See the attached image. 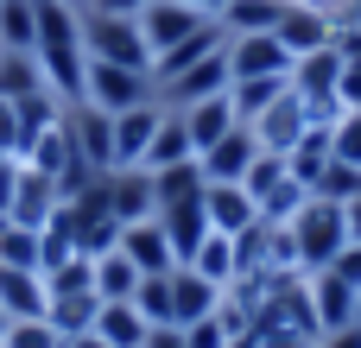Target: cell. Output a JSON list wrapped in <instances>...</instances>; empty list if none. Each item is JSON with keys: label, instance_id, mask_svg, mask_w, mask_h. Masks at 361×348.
<instances>
[{"label": "cell", "instance_id": "34", "mask_svg": "<svg viewBox=\"0 0 361 348\" xmlns=\"http://www.w3.org/2000/svg\"><path fill=\"white\" fill-rule=\"evenodd\" d=\"M95 311H102V298L95 292H76V298H51V311H44V323L70 342V336H82V330H95Z\"/></svg>", "mask_w": 361, "mask_h": 348}, {"label": "cell", "instance_id": "26", "mask_svg": "<svg viewBox=\"0 0 361 348\" xmlns=\"http://www.w3.org/2000/svg\"><path fill=\"white\" fill-rule=\"evenodd\" d=\"M38 89H51V82H44V63L32 51H0V101H25Z\"/></svg>", "mask_w": 361, "mask_h": 348}, {"label": "cell", "instance_id": "48", "mask_svg": "<svg viewBox=\"0 0 361 348\" xmlns=\"http://www.w3.org/2000/svg\"><path fill=\"white\" fill-rule=\"evenodd\" d=\"M146 348H184V330H152Z\"/></svg>", "mask_w": 361, "mask_h": 348}, {"label": "cell", "instance_id": "18", "mask_svg": "<svg viewBox=\"0 0 361 348\" xmlns=\"http://www.w3.org/2000/svg\"><path fill=\"white\" fill-rule=\"evenodd\" d=\"M108 203H114L121 228H127V222H146V216H152V171H146V165H114V171H108Z\"/></svg>", "mask_w": 361, "mask_h": 348}, {"label": "cell", "instance_id": "50", "mask_svg": "<svg viewBox=\"0 0 361 348\" xmlns=\"http://www.w3.org/2000/svg\"><path fill=\"white\" fill-rule=\"evenodd\" d=\"M343 209H349V241H361V197H349Z\"/></svg>", "mask_w": 361, "mask_h": 348}, {"label": "cell", "instance_id": "45", "mask_svg": "<svg viewBox=\"0 0 361 348\" xmlns=\"http://www.w3.org/2000/svg\"><path fill=\"white\" fill-rule=\"evenodd\" d=\"M0 152L19 159V108H13V101H0Z\"/></svg>", "mask_w": 361, "mask_h": 348}, {"label": "cell", "instance_id": "16", "mask_svg": "<svg viewBox=\"0 0 361 348\" xmlns=\"http://www.w3.org/2000/svg\"><path fill=\"white\" fill-rule=\"evenodd\" d=\"M0 311H6V323H19V317H44V311H51L44 273H32V266H6V260H0Z\"/></svg>", "mask_w": 361, "mask_h": 348}, {"label": "cell", "instance_id": "13", "mask_svg": "<svg viewBox=\"0 0 361 348\" xmlns=\"http://www.w3.org/2000/svg\"><path fill=\"white\" fill-rule=\"evenodd\" d=\"M159 120H165V101L159 95L140 101V108H121L114 114V165H140L146 146H152V133H159Z\"/></svg>", "mask_w": 361, "mask_h": 348}, {"label": "cell", "instance_id": "52", "mask_svg": "<svg viewBox=\"0 0 361 348\" xmlns=\"http://www.w3.org/2000/svg\"><path fill=\"white\" fill-rule=\"evenodd\" d=\"M355 323H361V292H355Z\"/></svg>", "mask_w": 361, "mask_h": 348}, {"label": "cell", "instance_id": "27", "mask_svg": "<svg viewBox=\"0 0 361 348\" xmlns=\"http://www.w3.org/2000/svg\"><path fill=\"white\" fill-rule=\"evenodd\" d=\"M286 89H292V76H241V82H228V101H235L241 120H260Z\"/></svg>", "mask_w": 361, "mask_h": 348}, {"label": "cell", "instance_id": "15", "mask_svg": "<svg viewBox=\"0 0 361 348\" xmlns=\"http://www.w3.org/2000/svg\"><path fill=\"white\" fill-rule=\"evenodd\" d=\"M203 216H209L216 235H247L260 222V203L247 197V184H209L203 190Z\"/></svg>", "mask_w": 361, "mask_h": 348}, {"label": "cell", "instance_id": "6", "mask_svg": "<svg viewBox=\"0 0 361 348\" xmlns=\"http://www.w3.org/2000/svg\"><path fill=\"white\" fill-rule=\"evenodd\" d=\"M292 51L279 44V32H241V38H228V76L241 82V76H292Z\"/></svg>", "mask_w": 361, "mask_h": 348}, {"label": "cell", "instance_id": "31", "mask_svg": "<svg viewBox=\"0 0 361 348\" xmlns=\"http://www.w3.org/2000/svg\"><path fill=\"white\" fill-rule=\"evenodd\" d=\"M286 165H292V178H298L305 190H317V178L330 171V127H311V133L286 152Z\"/></svg>", "mask_w": 361, "mask_h": 348}, {"label": "cell", "instance_id": "53", "mask_svg": "<svg viewBox=\"0 0 361 348\" xmlns=\"http://www.w3.org/2000/svg\"><path fill=\"white\" fill-rule=\"evenodd\" d=\"M0 336H6V311H0Z\"/></svg>", "mask_w": 361, "mask_h": 348}, {"label": "cell", "instance_id": "23", "mask_svg": "<svg viewBox=\"0 0 361 348\" xmlns=\"http://www.w3.org/2000/svg\"><path fill=\"white\" fill-rule=\"evenodd\" d=\"M76 254H82V241H76V216L57 203L51 222L38 228V273H51V266H63V260H76Z\"/></svg>", "mask_w": 361, "mask_h": 348}, {"label": "cell", "instance_id": "39", "mask_svg": "<svg viewBox=\"0 0 361 348\" xmlns=\"http://www.w3.org/2000/svg\"><path fill=\"white\" fill-rule=\"evenodd\" d=\"M0 348H63V336H57L44 317H19V323H6Z\"/></svg>", "mask_w": 361, "mask_h": 348}, {"label": "cell", "instance_id": "2", "mask_svg": "<svg viewBox=\"0 0 361 348\" xmlns=\"http://www.w3.org/2000/svg\"><path fill=\"white\" fill-rule=\"evenodd\" d=\"M292 241H298V266L324 273L343 247H349V209L330 197H305V209L292 216Z\"/></svg>", "mask_w": 361, "mask_h": 348}, {"label": "cell", "instance_id": "29", "mask_svg": "<svg viewBox=\"0 0 361 348\" xmlns=\"http://www.w3.org/2000/svg\"><path fill=\"white\" fill-rule=\"evenodd\" d=\"M140 279H146V273H140V266H133V260H127L121 247L95 260V298H102V304H127Z\"/></svg>", "mask_w": 361, "mask_h": 348}, {"label": "cell", "instance_id": "21", "mask_svg": "<svg viewBox=\"0 0 361 348\" xmlns=\"http://www.w3.org/2000/svg\"><path fill=\"white\" fill-rule=\"evenodd\" d=\"M203 190H209V178H203L197 159L165 165V171H152V216L159 209H184V203H203Z\"/></svg>", "mask_w": 361, "mask_h": 348}, {"label": "cell", "instance_id": "17", "mask_svg": "<svg viewBox=\"0 0 361 348\" xmlns=\"http://www.w3.org/2000/svg\"><path fill=\"white\" fill-rule=\"evenodd\" d=\"M51 209H57V184H51L44 171L19 165V184H13L6 222H19V228H44V222H51Z\"/></svg>", "mask_w": 361, "mask_h": 348}, {"label": "cell", "instance_id": "22", "mask_svg": "<svg viewBox=\"0 0 361 348\" xmlns=\"http://www.w3.org/2000/svg\"><path fill=\"white\" fill-rule=\"evenodd\" d=\"M184 159H197V146H190V127H184V114L178 108H165V120H159V133H152V146H146V171H165V165H184Z\"/></svg>", "mask_w": 361, "mask_h": 348}, {"label": "cell", "instance_id": "35", "mask_svg": "<svg viewBox=\"0 0 361 348\" xmlns=\"http://www.w3.org/2000/svg\"><path fill=\"white\" fill-rule=\"evenodd\" d=\"M38 44V0H0V51Z\"/></svg>", "mask_w": 361, "mask_h": 348}, {"label": "cell", "instance_id": "3", "mask_svg": "<svg viewBox=\"0 0 361 348\" xmlns=\"http://www.w3.org/2000/svg\"><path fill=\"white\" fill-rule=\"evenodd\" d=\"M82 44H89V57H102V63H127V70H146V76H152V44H146L140 19L82 13Z\"/></svg>", "mask_w": 361, "mask_h": 348}, {"label": "cell", "instance_id": "30", "mask_svg": "<svg viewBox=\"0 0 361 348\" xmlns=\"http://www.w3.org/2000/svg\"><path fill=\"white\" fill-rule=\"evenodd\" d=\"M171 273H178V266H171ZM171 273H146V279L133 285V298H127L152 330H178V317H171Z\"/></svg>", "mask_w": 361, "mask_h": 348}, {"label": "cell", "instance_id": "8", "mask_svg": "<svg viewBox=\"0 0 361 348\" xmlns=\"http://www.w3.org/2000/svg\"><path fill=\"white\" fill-rule=\"evenodd\" d=\"M247 127H254L260 152H279V159H286V152H292V146H298V139L311 133V114H305L298 89H286V95H279V101H273V108H267L260 120H247Z\"/></svg>", "mask_w": 361, "mask_h": 348}, {"label": "cell", "instance_id": "19", "mask_svg": "<svg viewBox=\"0 0 361 348\" xmlns=\"http://www.w3.org/2000/svg\"><path fill=\"white\" fill-rule=\"evenodd\" d=\"M216 311H222V285H209L203 273L178 266V273H171V317H178V330H184V323H203V317H216Z\"/></svg>", "mask_w": 361, "mask_h": 348}, {"label": "cell", "instance_id": "38", "mask_svg": "<svg viewBox=\"0 0 361 348\" xmlns=\"http://www.w3.org/2000/svg\"><path fill=\"white\" fill-rule=\"evenodd\" d=\"M0 260H6V266H32V273H38V228L0 222Z\"/></svg>", "mask_w": 361, "mask_h": 348}, {"label": "cell", "instance_id": "7", "mask_svg": "<svg viewBox=\"0 0 361 348\" xmlns=\"http://www.w3.org/2000/svg\"><path fill=\"white\" fill-rule=\"evenodd\" d=\"M279 44L292 51V57H311V51H324V44H336V13H324V6H305V0H286V13H279Z\"/></svg>", "mask_w": 361, "mask_h": 348}, {"label": "cell", "instance_id": "42", "mask_svg": "<svg viewBox=\"0 0 361 348\" xmlns=\"http://www.w3.org/2000/svg\"><path fill=\"white\" fill-rule=\"evenodd\" d=\"M254 348H317V336H311V330L279 323V330H254Z\"/></svg>", "mask_w": 361, "mask_h": 348}, {"label": "cell", "instance_id": "28", "mask_svg": "<svg viewBox=\"0 0 361 348\" xmlns=\"http://www.w3.org/2000/svg\"><path fill=\"white\" fill-rule=\"evenodd\" d=\"M184 266H190V273H203L209 285H228V279L241 273V260H235V235H216V228H209V235H203V247H197Z\"/></svg>", "mask_w": 361, "mask_h": 348}, {"label": "cell", "instance_id": "1", "mask_svg": "<svg viewBox=\"0 0 361 348\" xmlns=\"http://www.w3.org/2000/svg\"><path fill=\"white\" fill-rule=\"evenodd\" d=\"M32 57L44 63V82L63 108L82 101V76H89V44H82V6L76 0H38V44Z\"/></svg>", "mask_w": 361, "mask_h": 348}, {"label": "cell", "instance_id": "9", "mask_svg": "<svg viewBox=\"0 0 361 348\" xmlns=\"http://www.w3.org/2000/svg\"><path fill=\"white\" fill-rule=\"evenodd\" d=\"M254 159H260V139H254V127H247V120H241L235 133H222L209 152H197V165H203V178H209V184H241Z\"/></svg>", "mask_w": 361, "mask_h": 348}, {"label": "cell", "instance_id": "36", "mask_svg": "<svg viewBox=\"0 0 361 348\" xmlns=\"http://www.w3.org/2000/svg\"><path fill=\"white\" fill-rule=\"evenodd\" d=\"M241 184H247V197H254V203H267L273 190H286V184H292V165H286L279 152H260V159L247 165V178H241Z\"/></svg>", "mask_w": 361, "mask_h": 348}, {"label": "cell", "instance_id": "11", "mask_svg": "<svg viewBox=\"0 0 361 348\" xmlns=\"http://www.w3.org/2000/svg\"><path fill=\"white\" fill-rule=\"evenodd\" d=\"M305 292H311L317 336H330V330H349V323H355V285H343L330 266H324V273H305Z\"/></svg>", "mask_w": 361, "mask_h": 348}, {"label": "cell", "instance_id": "37", "mask_svg": "<svg viewBox=\"0 0 361 348\" xmlns=\"http://www.w3.org/2000/svg\"><path fill=\"white\" fill-rule=\"evenodd\" d=\"M44 292H51V298H76V292H95V260H89V254H76V260L51 266V273H44Z\"/></svg>", "mask_w": 361, "mask_h": 348}, {"label": "cell", "instance_id": "44", "mask_svg": "<svg viewBox=\"0 0 361 348\" xmlns=\"http://www.w3.org/2000/svg\"><path fill=\"white\" fill-rule=\"evenodd\" d=\"M76 6H82V13H121V19H140L152 0H76Z\"/></svg>", "mask_w": 361, "mask_h": 348}, {"label": "cell", "instance_id": "47", "mask_svg": "<svg viewBox=\"0 0 361 348\" xmlns=\"http://www.w3.org/2000/svg\"><path fill=\"white\" fill-rule=\"evenodd\" d=\"M317 348H361V323H349V330H330V336H317Z\"/></svg>", "mask_w": 361, "mask_h": 348}, {"label": "cell", "instance_id": "4", "mask_svg": "<svg viewBox=\"0 0 361 348\" xmlns=\"http://www.w3.org/2000/svg\"><path fill=\"white\" fill-rule=\"evenodd\" d=\"M152 95H159V82H152L146 70H127V63H102V57H89V76H82V101H89V108L121 114V108H140V101H152Z\"/></svg>", "mask_w": 361, "mask_h": 348}, {"label": "cell", "instance_id": "51", "mask_svg": "<svg viewBox=\"0 0 361 348\" xmlns=\"http://www.w3.org/2000/svg\"><path fill=\"white\" fill-rule=\"evenodd\" d=\"M70 348H108V342H102L95 330H82V336H70Z\"/></svg>", "mask_w": 361, "mask_h": 348}, {"label": "cell", "instance_id": "41", "mask_svg": "<svg viewBox=\"0 0 361 348\" xmlns=\"http://www.w3.org/2000/svg\"><path fill=\"white\" fill-rule=\"evenodd\" d=\"M228 317L216 311V317H203V323H184V348H228Z\"/></svg>", "mask_w": 361, "mask_h": 348}, {"label": "cell", "instance_id": "25", "mask_svg": "<svg viewBox=\"0 0 361 348\" xmlns=\"http://www.w3.org/2000/svg\"><path fill=\"white\" fill-rule=\"evenodd\" d=\"M222 38H228V32H222V25H216V19H209V25H203V32H190V38H184V44H171V51H165V57H152V82H171V76H178V70H190V63H197V57H209V51H216V44H222Z\"/></svg>", "mask_w": 361, "mask_h": 348}, {"label": "cell", "instance_id": "5", "mask_svg": "<svg viewBox=\"0 0 361 348\" xmlns=\"http://www.w3.org/2000/svg\"><path fill=\"white\" fill-rule=\"evenodd\" d=\"M235 76H228V38L209 51V57H197L190 70H178L171 82H159V101L165 108H190V101H209V95H222Z\"/></svg>", "mask_w": 361, "mask_h": 348}, {"label": "cell", "instance_id": "33", "mask_svg": "<svg viewBox=\"0 0 361 348\" xmlns=\"http://www.w3.org/2000/svg\"><path fill=\"white\" fill-rule=\"evenodd\" d=\"M279 13H286V0H228L216 25H222L228 38H241V32H273Z\"/></svg>", "mask_w": 361, "mask_h": 348}, {"label": "cell", "instance_id": "43", "mask_svg": "<svg viewBox=\"0 0 361 348\" xmlns=\"http://www.w3.org/2000/svg\"><path fill=\"white\" fill-rule=\"evenodd\" d=\"M330 273H336L343 285H355V292H361V241H349V247L330 260Z\"/></svg>", "mask_w": 361, "mask_h": 348}, {"label": "cell", "instance_id": "20", "mask_svg": "<svg viewBox=\"0 0 361 348\" xmlns=\"http://www.w3.org/2000/svg\"><path fill=\"white\" fill-rule=\"evenodd\" d=\"M178 114H184V127H190V146H197V152H209L222 133H235V127H241V114H235L228 89H222V95H209V101H190V108H178Z\"/></svg>", "mask_w": 361, "mask_h": 348}, {"label": "cell", "instance_id": "12", "mask_svg": "<svg viewBox=\"0 0 361 348\" xmlns=\"http://www.w3.org/2000/svg\"><path fill=\"white\" fill-rule=\"evenodd\" d=\"M209 19L197 13V6H178V0H152L146 13H140V32H146V44H152V57H165L171 44H184L190 32H203Z\"/></svg>", "mask_w": 361, "mask_h": 348}, {"label": "cell", "instance_id": "49", "mask_svg": "<svg viewBox=\"0 0 361 348\" xmlns=\"http://www.w3.org/2000/svg\"><path fill=\"white\" fill-rule=\"evenodd\" d=\"M178 6H197L203 19H222V6H228V0H178Z\"/></svg>", "mask_w": 361, "mask_h": 348}, {"label": "cell", "instance_id": "10", "mask_svg": "<svg viewBox=\"0 0 361 348\" xmlns=\"http://www.w3.org/2000/svg\"><path fill=\"white\" fill-rule=\"evenodd\" d=\"M70 139H76V152H82L89 171H114V114L76 101L70 108Z\"/></svg>", "mask_w": 361, "mask_h": 348}, {"label": "cell", "instance_id": "24", "mask_svg": "<svg viewBox=\"0 0 361 348\" xmlns=\"http://www.w3.org/2000/svg\"><path fill=\"white\" fill-rule=\"evenodd\" d=\"M95 336H102L108 348H146L152 323H146L133 304H102V311H95Z\"/></svg>", "mask_w": 361, "mask_h": 348}, {"label": "cell", "instance_id": "32", "mask_svg": "<svg viewBox=\"0 0 361 348\" xmlns=\"http://www.w3.org/2000/svg\"><path fill=\"white\" fill-rule=\"evenodd\" d=\"M159 222H165V235H171V247H178V266L203 247V235H209V216H203V203H184V209H159Z\"/></svg>", "mask_w": 361, "mask_h": 348}, {"label": "cell", "instance_id": "40", "mask_svg": "<svg viewBox=\"0 0 361 348\" xmlns=\"http://www.w3.org/2000/svg\"><path fill=\"white\" fill-rule=\"evenodd\" d=\"M330 159H336V165H355V171H361V108H349V114L330 127Z\"/></svg>", "mask_w": 361, "mask_h": 348}, {"label": "cell", "instance_id": "46", "mask_svg": "<svg viewBox=\"0 0 361 348\" xmlns=\"http://www.w3.org/2000/svg\"><path fill=\"white\" fill-rule=\"evenodd\" d=\"M13 184H19V159L0 152V216H6V203H13Z\"/></svg>", "mask_w": 361, "mask_h": 348}, {"label": "cell", "instance_id": "14", "mask_svg": "<svg viewBox=\"0 0 361 348\" xmlns=\"http://www.w3.org/2000/svg\"><path fill=\"white\" fill-rule=\"evenodd\" d=\"M121 254H127L140 273H171V266H178V247H171V235H165L159 216L127 222V228H121Z\"/></svg>", "mask_w": 361, "mask_h": 348}]
</instances>
